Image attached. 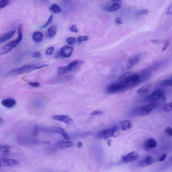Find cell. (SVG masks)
Returning <instances> with one entry per match:
<instances>
[{
	"instance_id": "1",
	"label": "cell",
	"mask_w": 172,
	"mask_h": 172,
	"mask_svg": "<svg viewBox=\"0 0 172 172\" xmlns=\"http://www.w3.org/2000/svg\"><path fill=\"white\" fill-rule=\"evenodd\" d=\"M124 86L125 90L137 87L142 83L138 73L127 72L120 76L119 82Z\"/></svg>"
},
{
	"instance_id": "2",
	"label": "cell",
	"mask_w": 172,
	"mask_h": 172,
	"mask_svg": "<svg viewBox=\"0 0 172 172\" xmlns=\"http://www.w3.org/2000/svg\"><path fill=\"white\" fill-rule=\"evenodd\" d=\"M159 103L157 102H152L150 104L134 108L132 110V115L137 116H143L149 113L158 107Z\"/></svg>"
},
{
	"instance_id": "3",
	"label": "cell",
	"mask_w": 172,
	"mask_h": 172,
	"mask_svg": "<svg viewBox=\"0 0 172 172\" xmlns=\"http://www.w3.org/2000/svg\"><path fill=\"white\" fill-rule=\"evenodd\" d=\"M48 66V65L46 64L39 66L33 64L24 65L21 66V67L12 70L7 74L6 76V77H10V76L18 75L23 74L29 73L34 70L39 69Z\"/></svg>"
},
{
	"instance_id": "4",
	"label": "cell",
	"mask_w": 172,
	"mask_h": 172,
	"mask_svg": "<svg viewBox=\"0 0 172 172\" xmlns=\"http://www.w3.org/2000/svg\"><path fill=\"white\" fill-rule=\"evenodd\" d=\"M23 36H18L15 40L6 44L2 46L1 50V55L8 53L18 46L22 40Z\"/></svg>"
},
{
	"instance_id": "5",
	"label": "cell",
	"mask_w": 172,
	"mask_h": 172,
	"mask_svg": "<svg viewBox=\"0 0 172 172\" xmlns=\"http://www.w3.org/2000/svg\"><path fill=\"white\" fill-rule=\"evenodd\" d=\"M118 127H113L105 129L102 130L97 134V137L98 139H107L114 137L115 134L119 131Z\"/></svg>"
},
{
	"instance_id": "6",
	"label": "cell",
	"mask_w": 172,
	"mask_h": 172,
	"mask_svg": "<svg viewBox=\"0 0 172 172\" xmlns=\"http://www.w3.org/2000/svg\"><path fill=\"white\" fill-rule=\"evenodd\" d=\"M165 97L164 93L161 90H157L145 97L144 99L145 102H154L157 100H164Z\"/></svg>"
},
{
	"instance_id": "7",
	"label": "cell",
	"mask_w": 172,
	"mask_h": 172,
	"mask_svg": "<svg viewBox=\"0 0 172 172\" xmlns=\"http://www.w3.org/2000/svg\"><path fill=\"white\" fill-rule=\"evenodd\" d=\"M106 90L110 93H117L125 90L124 86L119 82L112 83L108 86Z\"/></svg>"
},
{
	"instance_id": "8",
	"label": "cell",
	"mask_w": 172,
	"mask_h": 172,
	"mask_svg": "<svg viewBox=\"0 0 172 172\" xmlns=\"http://www.w3.org/2000/svg\"><path fill=\"white\" fill-rule=\"evenodd\" d=\"M19 162L15 160L8 158H1L0 159L1 167H13L19 165Z\"/></svg>"
},
{
	"instance_id": "9",
	"label": "cell",
	"mask_w": 172,
	"mask_h": 172,
	"mask_svg": "<svg viewBox=\"0 0 172 172\" xmlns=\"http://www.w3.org/2000/svg\"><path fill=\"white\" fill-rule=\"evenodd\" d=\"M53 119L68 124H72L74 123L73 119L67 115H53Z\"/></svg>"
},
{
	"instance_id": "10",
	"label": "cell",
	"mask_w": 172,
	"mask_h": 172,
	"mask_svg": "<svg viewBox=\"0 0 172 172\" xmlns=\"http://www.w3.org/2000/svg\"><path fill=\"white\" fill-rule=\"evenodd\" d=\"M74 48L71 46H64L57 54L56 57L60 56L61 57L67 58L72 55Z\"/></svg>"
},
{
	"instance_id": "11",
	"label": "cell",
	"mask_w": 172,
	"mask_h": 172,
	"mask_svg": "<svg viewBox=\"0 0 172 172\" xmlns=\"http://www.w3.org/2000/svg\"><path fill=\"white\" fill-rule=\"evenodd\" d=\"M139 154L137 152L133 151L122 157V161L124 163H131L138 159Z\"/></svg>"
},
{
	"instance_id": "12",
	"label": "cell",
	"mask_w": 172,
	"mask_h": 172,
	"mask_svg": "<svg viewBox=\"0 0 172 172\" xmlns=\"http://www.w3.org/2000/svg\"><path fill=\"white\" fill-rule=\"evenodd\" d=\"M143 55L142 54H139L135 55L130 57L127 66L128 69H130L137 64L140 62L143 58Z\"/></svg>"
},
{
	"instance_id": "13",
	"label": "cell",
	"mask_w": 172,
	"mask_h": 172,
	"mask_svg": "<svg viewBox=\"0 0 172 172\" xmlns=\"http://www.w3.org/2000/svg\"><path fill=\"white\" fill-rule=\"evenodd\" d=\"M111 2H112V4L105 8V10L106 11L109 12H114L121 8V6L120 3H121V1H111Z\"/></svg>"
},
{
	"instance_id": "14",
	"label": "cell",
	"mask_w": 172,
	"mask_h": 172,
	"mask_svg": "<svg viewBox=\"0 0 172 172\" xmlns=\"http://www.w3.org/2000/svg\"><path fill=\"white\" fill-rule=\"evenodd\" d=\"M141 81L142 83L146 82L151 77L150 70L148 69H145L138 73Z\"/></svg>"
},
{
	"instance_id": "15",
	"label": "cell",
	"mask_w": 172,
	"mask_h": 172,
	"mask_svg": "<svg viewBox=\"0 0 172 172\" xmlns=\"http://www.w3.org/2000/svg\"><path fill=\"white\" fill-rule=\"evenodd\" d=\"M1 104L3 106L8 108H11L14 107L16 104V101L15 100L11 98L5 99L2 100Z\"/></svg>"
},
{
	"instance_id": "16",
	"label": "cell",
	"mask_w": 172,
	"mask_h": 172,
	"mask_svg": "<svg viewBox=\"0 0 172 172\" xmlns=\"http://www.w3.org/2000/svg\"><path fill=\"white\" fill-rule=\"evenodd\" d=\"M144 148L147 150L155 148L157 146V142L153 138L147 139L144 144Z\"/></svg>"
},
{
	"instance_id": "17",
	"label": "cell",
	"mask_w": 172,
	"mask_h": 172,
	"mask_svg": "<svg viewBox=\"0 0 172 172\" xmlns=\"http://www.w3.org/2000/svg\"><path fill=\"white\" fill-rule=\"evenodd\" d=\"M73 70L72 66L69 64L68 66H63L59 69L58 71V74L61 76L69 73L71 71Z\"/></svg>"
},
{
	"instance_id": "18",
	"label": "cell",
	"mask_w": 172,
	"mask_h": 172,
	"mask_svg": "<svg viewBox=\"0 0 172 172\" xmlns=\"http://www.w3.org/2000/svg\"><path fill=\"white\" fill-rule=\"evenodd\" d=\"M72 142L69 141H61L57 142L56 146L60 149H65L71 148L73 146Z\"/></svg>"
},
{
	"instance_id": "19",
	"label": "cell",
	"mask_w": 172,
	"mask_h": 172,
	"mask_svg": "<svg viewBox=\"0 0 172 172\" xmlns=\"http://www.w3.org/2000/svg\"><path fill=\"white\" fill-rule=\"evenodd\" d=\"M16 31L13 30L1 36L0 38V43L1 44L9 40V39L13 37Z\"/></svg>"
},
{
	"instance_id": "20",
	"label": "cell",
	"mask_w": 172,
	"mask_h": 172,
	"mask_svg": "<svg viewBox=\"0 0 172 172\" xmlns=\"http://www.w3.org/2000/svg\"><path fill=\"white\" fill-rule=\"evenodd\" d=\"M152 87L151 83H148V84L143 86L140 88H139L137 91V94L140 95H144L148 93Z\"/></svg>"
},
{
	"instance_id": "21",
	"label": "cell",
	"mask_w": 172,
	"mask_h": 172,
	"mask_svg": "<svg viewBox=\"0 0 172 172\" xmlns=\"http://www.w3.org/2000/svg\"><path fill=\"white\" fill-rule=\"evenodd\" d=\"M43 35L40 32L36 31L33 34V39L34 42L36 43H39L43 41Z\"/></svg>"
},
{
	"instance_id": "22",
	"label": "cell",
	"mask_w": 172,
	"mask_h": 172,
	"mask_svg": "<svg viewBox=\"0 0 172 172\" xmlns=\"http://www.w3.org/2000/svg\"><path fill=\"white\" fill-rule=\"evenodd\" d=\"M32 104L33 107L37 109H40L43 108L45 105L43 100L39 99H35L32 101Z\"/></svg>"
},
{
	"instance_id": "23",
	"label": "cell",
	"mask_w": 172,
	"mask_h": 172,
	"mask_svg": "<svg viewBox=\"0 0 172 172\" xmlns=\"http://www.w3.org/2000/svg\"><path fill=\"white\" fill-rule=\"evenodd\" d=\"M11 147L8 145H1L0 146V153L1 155H5L9 153Z\"/></svg>"
},
{
	"instance_id": "24",
	"label": "cell",
	"mask_w": 172,
	"mask_h": 172,
	"mask_svg": "<svg viewBox=\"0 0 172 172\" xmlns=\"http://www.w3.org/2000/svg\"><path fill=\"white\" fill-rule=\"evenodd\" d=\"M120 126L123 131L129 129L131 126V123L129 120H124L120 123Z\"/></svg>"
},
{
	"instance_id": "25",
	"label": "cell",
	"mask_w": 172,
	"mask_h": 172,
	"mask_svg": "<svg viewBox=\"0 0 172 172\" xmlns=\"http://www.w3.org/2000/svg\"><path fill=\"white\" fill-rule=\"evenodd\" d=\"M155 161V159L153 157H148L145 159L141 164L142 166L150 165L154 163Z\"/></svg>"
},
{
	"instance_id": "26",
	"label": "cell",
	"mask_w": 172,
	"mask_h": 172,
	"mask_svg": "<svg viewBox=\"0 0 172 172\" xmlns=\"http://www.w3.org/2000/svg\"><path fill=\"white\" fill-rule=\"evenodd\" d=\"M58 133L60 134L62 136L63 138L66 140H69L70 138L69 136L65 129L62 127H58Z\"/></svg>"
},
{
	"instance_id": "27",
	"label": "cell",
	"mask_w": 172,
	"mask_h": 172,
	"mask_svg": "<svg viewBox=\"0 0 172 172\" xmlns=\"http://www.w3.org/2000/svg\"><path fill=\"white\" fill-rule=\"evenodd\" d=\"M57 31V29L56 27H51L48 29V35L49 38H52L55 35Z\"/></svg>"
},
{
	"instance_id": "28",
	"label": "cell",
	"mask_w": 172,
	"mask_h": 172,
	"mask_svg": "<svg viewBox=\"0 0 172 172\" xmlns=\"http://www.w3.org/2000/svg\"><path fill=\"white\" fill-rule=\"evenodd\" d=\"M50 10L53 13H58L62 11V9L57 4H53L50 7Z\"/></svg>"
},
{
	"instance_id": "29",
	"label": "cell",
	"mask_w": 172,
	"mask_h": 172,
	"mask_svg": "<svg viewBox=\"0 0 172 172\" xmlns=\"http://www.w3.org/2000/svg\"><path fill=\"white\" fill-rule=\"evenodd\" d=\"M160 85L163 87H172V79L162 81Z\"/></svg>"
},
{
	"instance_id": "30",
	"label": "cell",
	"mask_w": 172,
	"mask_h": 172,
	"mask_svg": "<svg viewBox=\"0 0 172 172\" xmlns=\"http://www.w3.org/2000/svg\"><path fill=\"white\" fill-rule=\"evenodd\" d=\"M53 20V14H51V16L49 17V18L47 21V22L43 26L40 27V28L43 29L45 28L50 25L52 22Z\"/></svg>"
},
{
	"instance_id": "31",
	"label": "cell",
	"mask_w": 172,
	"mask_h": 172,
	"mask_svg": "<svg viewBox=\"0 0 172 172\" xmlns=\"http://www.w3.org/2000/svg\"><path fill=\"white\" fill-rule=\"evenodd\" d=\"M88 37L87 36H80L77 38L78 43H82L83 41H86L88 40Z\"/></svg>"
},
{
	"instance_id": "32",
	"label": "cell",
	"mask_w": 172,
	"mask_h": 172,
	"mask_svg": "<svg viewBox=\"0 0 172 172\" xmlns=\"http://www.w3.org/2000/svg\"><path fill=\"white\" fill-rule=\"evenodd\" d=\"M149 13V11L147 9H142L137 11L136 13L137 16H141L144 14H148Z\"/></svg>"
},
{
	"instance_id": "33",
	"label": "cell",
	"mask_w": 172,
	"mask_h": 172,
	"mask_svg": "<svg viewBox=\"0 0 172 172\" xmlns=\"http://www.w3.org/2000/svg\"><path fill=\"white\" fill-rule=\"evenodd\" d=\"M164 109L166 111H172V101L165 105Z\"/></svg>"
},
{
	"instance_id": "34",
	"label": "cell",
	"mask_w": 172,
	"mask_h": 172,
	"mask_svg": "<svg viewBox=\"0 0 172 172\" xmlns=\"http://www.w3.org/2000/svg\"><path fill=\"white\" fill-rule=\"evenodd\" d=\"M9 4V1L8 0H1L0 2V8L3 9L8 5Z\"/></svg>"
},
{
	"instance_id": "35",
	"label": "cell",
	"mask_w": 172,
	"mask_h": 172,
	"mask_svg": "<svg viewBox=\"0 0 172 172\" xmlns=\"http://www.w3.org/2000/svg\"><path fill=\"white\" fill-rule=\"evenodd\" d=\"M76 38L74 37H70L68 38L66 40V42H67L69 45H71L74 43L76 41Z\"/></svg>"
},
{
	"instance_id": "36",
	"label": "cell",
	"mask_w": 172,
	"mask_h": 172,
	"mask_svg": "<svg viewBox=\"0 0 172 172\" xmlns=\"http://www.w3.org/2000/svg\"><path fill=\"white\" fill-rule=\"evenodd\" d=\"M54 50L55 48L53 47L49 48L46 50V55H51L53 53Z\"/></svg>"
},
{
	"instance_id": "37",
	"label": "cell",
	"mask_w": 172,
	"mask_h": 172,
	"mask_svg": "<svg viewBox=\"0 0 172 172\" xmlns=\"http://www.w3.org/2000/svg\"><path fill=\"white\" fill-rule=\"evenodd\" d=\"M166 14L168 15H171L172 14V2L169 5L167 9Z\"/></svg>"
},
{
	"instance_id": "38",
	"label": "cell",
	"mask_w": 172,
	"mask_h": 172,
	"mask_svg": "<svg viewBox=\"0 0 172 172\" xmlns=\"http://www.w3.org/2000/svg\"><path fill=\"white\" fill-rule=\"evenodd\" d=\"M28 85L31 87H37L40 86V83L38 82H29Z\"/></svg>"
},
{
	"instance_id": "39",
	"label": "cell",
	"mask_w": 172,
	"mask_h": 172,
	"mask_svg": "<svg viewBox=\"0 0 172 172\" xmlns=\"http://www.w3.org/2000/svg\"><path fill=\"white\" fill-rule=\"evenodd\" d=\"M70 30L72 32L74 33H77L78 32V29L77 26L76 25H73L70 28Z\"/></svg>"
},
{
	"instance_id": "40",
	"label": "cell",
	"mask_w": 172,
	"mask_h": 172,
	"mask_svg": "<svg viewBox=\"0 0 172 172\" xmlns=\"http://www.w3.org/2000/svg\"><path fill=\"white\" fill-rule=\"evenodd\" d=\"M103 114V112L100 111H95L91 113L90 115L92 116H95V115H101Z\"/></svg>"
},
{
	"instance_id": "41",
	"label": "cell",
	"mask_w": 172,
	"mask_h": 172,
	"mask_svg": "<svg viewBox=\"0 0 172 172\" xmlns=\"http://www.w3.org/2000/svg\"><path fill=\"white\" fill-rule=\"evenodd\" d=\"M165 131L169 136H172V128L170 127H168Z\"/></svg>"
},
{
	"instance_id": "42",
	"label": "cell",
	"mask_w": 172,
	"mask_h": 172,
	"mask_svg": "<svg viewBox=\"0 0 172 172\" xmlns=\"http://www.w3.org/2000/svg\"><path fill=\"white\" fill-rule=\"evenodd\" d=\"M167 157V154L166 153L164 154L159 157L158 159V160L159 162H163L165 160Z\"/></svg>"
},
{
	"instance_id": "43",
	"label": "cell",
	"mask_w": 172,
	"mask_h": 172,
	"mask_svg": "<svg viewBox=\"0 0 172 172\" xmlns=\"http://www.w3.org/2000/svg\"><path fill=\"white\" fill-rule=\"evenodd\" d=\"M115 22L117 25H120L122 24V19L120 17H118L115 19Z\"/></svg>"
},
{
	"instance_id": "44",
	"label": "cell",
	"mask_w": 172,
	"mask_h": 172,
	"mask_svg": "<svg viewBox=\"0 0 172 172\" xmlns=\"http://www.w3.org/2000/svg\"><path fill=\"white\" fill-rule=\"evenodd\" d=\"M41 55V54L39 52H36L33 53V57L35 58H38L40 57Z\"/></svg>"
},
{
	"instance_id": "45",
	"label": "cell",
	"mask_w": 172,
	"mask_h": 172,
	"mask_svg": "<svg viewBox=\"0 0 172 172\" xmlns=\"http://www.w3.org/2000/svg\"><path fill=\"white\" fill-rule=\"evenodd\" d=\"M169 43V42L168 41H167L166 42L163 48V50H162V51H166L167 48H168V46Z\"/></svg>"
},
{
	"instance_id": "46",
	"label": "cell",
	"mask_w": 172,
	"mask_h": 172,
	"mask_svg": "<svg viewBox=\"0 0 172 172\" xmlns=\"http://www.w3.org/2000/svg\"><path fill=\"white\" fill-rule=\"evenodd\" d=\"M82 146V142H79L77 144V147L78 148H80Z\"/></svg>"
},
{
	"instance_id": "47",
	"label": "cell",
	"mask_w": 172,
	"mask_h": 172,
	"mask_svg": "<svg viewBox=\"0 0 172 172\" xmlns=\"http://www.w3.org/2000/svg\"><path fill=\"white\" fill-rule=\"evenodd\" d=\"M151 41L152 43H159V41L157 39H153V40H151Z\"/></svg>"
},
{
	"instance_id": "48",
	"label": "cell",
	"mask_w": 172,
	"mask_h": 172,
	"mask_svg": "<svg viewBox=\"0 0 172 172\" xmlns=\"http://www.w3.org/2000/svg\"><path fill=\"white\" fill-rule=\"evenodd\" d=\"M171 79H172V77H171Z\"/></svg>"
}]
</instances>
